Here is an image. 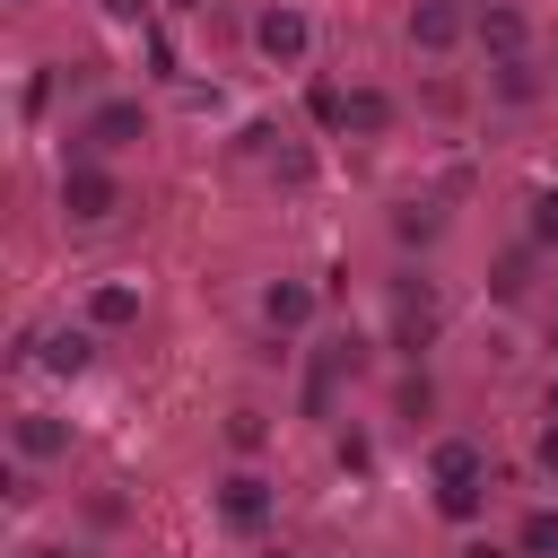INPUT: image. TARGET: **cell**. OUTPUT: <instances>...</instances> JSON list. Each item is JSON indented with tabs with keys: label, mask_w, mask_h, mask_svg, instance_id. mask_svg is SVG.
I'll return each instance as SVG.
<instances>
[{
	"label": "cell",
	"mask_w": 558,
	"mask_h": 558,
	"mask_svg": "<svg viewBox=\"0 0 558 558\" xmlns=\"http://www.w3.org/2000/svg\"><path fill=\"white\" fill-rule=\"evenodd\" d=\"M131 140H148L140 96H105V105L78 122V157H113V148H131Z\"/></svg>",
	"instance_id": "6da1fadb"
},
{
	"label": "cell",
	"mask_w": 558,
	"mask_h": 558,
	"mask_svg": "<svg viewBox=\"0 0 558 558\" xmlns=\"http://www.w3.org/2000/svg\"><path fill=\"white\" fill-rule=\"evenodd\" d=\"M61 209H70L78 227H96V218H113V209H122V183H113L96 157H70V166H61Z\"/></svg>",
	"instance_id": "7a4b0ae2"
},
{
	"label": "cell",
	"mask_w": 558,
	"mask_h": 558,
	"mask_svg": "<svg viewBox=\"0 0 558 558\" xmlns=\"http://www.w3.org/2000/svg\"><path fill=\"white\" fill-rule=\"evenodd\" d=\"M427 340H436V288H427L418 270H401V279H392V349L418 357Z\"/></svg>",
	"instance_id": "3957f363"
},
{
	"label": "cell",
	"mask_w": 558,
	"mask_h": 558,
	"mask_svg": "<svg viewBox=\"0 0 558 558\" xmlns=\"http://www.w3.org/2000/svg\"><path fill=\"white\" fill-rule=\"evenodd\" d=\"M253 44H262V61H305V52H314V26H305L296 0H270V9L253 17Z\"/></svg>",
	"instance_id": "277c9868"
},
{
	"label": "cell",
	"mask_w": 558,
	"mask_h": 558,
	"mask_svg": "<svg viewBox=\"0 0 558 558\" xmlns=\"http://www.w3.org/2000/svg\"><path fill=\"white\" fill-rule=\"evenodd\" d=\"M218 523L227 532H262L270 523V480L262 471H227L218 480Z\"/></svg>",
	"instance_id": "5b68a950"
},
{
	"label": "cell",
	"mask_w": 558,
	"mask_h": 558,
	"mask_svg": "<svg viewBox=\"0 0 558 558\" xmlns=\"http://www.w3.org/2000/svg\"><path fill=\"white\" fill-rule=\"evenodd\" d=\"M462 35H471L462 0H418V9H410V44H418V52H453Z\"/></svg>",
	"instance_id": "8992f818"
},
{
	"label": "cell",
	"mask_w": 558,
	"mask_h": 558,
	"mask_svg": "<svg viewBox=\"0 0 558 558\" xmlns=\"http://www.w3.org/2000/svg\"><path fill=\"white\" fill-rule=\"evenodd\" d=\"M140 323V279H96L87 288V331H122Z\"/></svg>",
	"instance_id": "52a82bcc"
},
{
	"label": "cell",
	"mask_w": 558,
	"mask_h": 558,
	"mask_svg": "<svg viewBox=\"0 0 558 558\" xmlns=\"http://www.w3.org/2000/svg\"><path fill=\"white\" fill-rule=\"evenodd\" d=\"M262 323H270V331H305V323H314V288H305V279H270V288H262Z\"/></svg>",
	"instance_id": "ba28073f"
},
{
	"label": "cell",
	"mask_w": 558,
	"mask_h": 558,
	"mask_svg": "<svg viewBox=\"0 0 558 558\" xmlns=\"http://www.w3.org/2000/svg\"><path fill=\"white\" fill-rule=\"evenodd\" d=\"M471 35H480L497 61H523V35H532V26H523V9H506V0H497V9H480V17H471Z\"/></svg>",
	"instance_id": "9c48e42d"
},
{
	"label": "cell",
	"mask_w": 558,
	"mask_h": 558,
	"mask_svg": "<svg viewBox=\"0 0 558 558\" xmlns=\"http://www.w3.org/2000/svg\"><path fill=\"white\" fill-rule=\"evenodd\" d=\"M17 453H26V462H52V453H70V427H61L52 410H26V418H17Z\"/></svg>",
	"instance_id": "30bf717a"
},
{
	"label": "cell",
	"mask_w": 558,
	"mask_h": 558,
	"mask_svg": "<svg viewBox=\"0 0 558 558\" xmlns=\"http://www.w3.org/2000/svg\"><path fill=\"white\" fill-rule=\"evenodd\" d=\"M340 131H392V96H384V87H349Z\"/></svg>",
	"instance_id": "8fae6325"
},
{
	"label": "cell",
	"mask_w": 558,
	"mask_h": 558,
	"mask_svg": "<svg viewBox=\"0 0 558 558\" xmlns=\"http://www.w3.org/2000/svg\"><path fill=\"white\" fill-rule=\"evenodd\" d=\"M35 357H44L52 375H78V366L96 357V340H87V331H52V340H35Z\"/></svg>",
	"instance_id": "7c38bea8"
},
{
	"label": "cell",
	"mask_w": 558,
	"mask_h": 558,
	"mask_svg": "<svg viewBox=\"0 0 558 558\" xmlns=\"http://www.w3.org/2000/svg\"><path fill=\"white\" fill-rule=\"evenodd\" d=\"M427 462H436V480H480V471H488V453H480L471 436H445Z\"/></svg>",
	"instance_id": "4fadbf2b"
},
{
	"label": "cell",
	"mask_w": 558,
	"mask_h": 558,
	"mask_svg": "<svg viewBox=\"0 0 558 558\" xmlns=\"http://www.w3.org/2000/svg\"><path fill=\"white\" fill-rule=\"evenodd\" d=\"M480 497H488L480 480H436V514H445V523H471V514H480Z\"/></svg>",
	"instance_id": "5bb4252c"
},
{
	"label": "cell",
	"mask_w": 558,
	"mask_h": 558,
	"mask_svg": "<svg viewBox=\"0 0 558 558\" xmlns=\"http://www.w3.org/2000/svg\"><path fill=\"white\" fill-rule=\"evenodd\" d=\"M514 541H523V558H558V506H532Z\"/></svg>",
	"instance_id": "9a60e30c"
},
{
	"label": "cell",
	"mask_w": 558,
	"mask_h": 558,
	"mask_svg": "<svg viewBox=\"0 0 558 558\" xmlns=\"http://www.w3.org/2000/svg\"><path fill=\"white\" fill-rule=\"evenodd\" d=\"M305 113H314L323 131H340V113H349V96H340L331 78H314V87H305Z\"/></svg>",
	"instance_id": "2e32d148"
},
{
	"label": "cell",
	"mask_w": 558,
	"mask_h": 558,
	"mask_svg": "<svg viewBox=\"0 0 558 558\" xmlns=\"http://www.w3.org/2000/svg\"><path fill=\"white\" fill-rule=\"evenodd\" d=\"M436 227H445V218H436L427 201H410V209L392 218V235H401V244H436Z\"/></svg>",
	"instance_id": "e0dca14e"
},
{
	"label": "cell",
	"mask_w": 558,
	"mask_h": 558,
	"mask_svg": "<svg viewBox=\"0 0 558 558\" xmlns=\"http://www.w3.org/2000/svg\"><path fill=\"white\" fill-rule=\"evenodd\" d=\"M227 445H235V453H262V445H270V418H262V410H235V418H227Z\"/></svg>",
	"instance_id": "ac0fdd59"
},
{
	"label": "cell",
	"mask_w": 558,
	"mask_h": 558,
	"mask_svg": "<svg viewBox=\"0 0 558 558\" xmlns=\"http://www.w3.org/2000/svg\"><path fill=\"white\" fill-rule=\"evenodd\" d=\"M532 87H541V78H532V61H497V96H506V105H523Z\"/></svg>",
	"instance_id": "d6986e66"
},
{
	"label": "cell",
	"mask_w": 558,
	"mask_h": 558,
	"mask_svg": "<svg viewBox=\"0 0 558 558\" xmlns=\"http://www.w3.org/2000/svg\"><path fill=\"white\" fill-rule=\"evenodd\" d=\"M340 471H375V445H366V436H357V427H349V436H340Z\"/></svg>",
	"instance_id": "ffe728a7"
},
{
	"label": "cell",
	"mask_w": 558,
	"mask_h": 558,
	"mask_svg": "<svg viewBox=\"0 0 558 558\" xmlns=\"http://www.w3.org/2000/svg\"><path fill=\"white\" fill-rule=\"evenodd\" d=\"M532 235H541V244L558 235V192H541V201H532Z\"/></svg>",
	"instance_id": "44dd1931"
},
{
	"label": "cell",
	"mask_w": 558,
	"mask_h": 558,
	"mask_svg": "<svg viewBox=\"0 0 558 558\" xmlns=\"http://www.w3.org/2000/svg\"><path fill=\"white\" fill-rule=\"evenodd\" d=\"M96 9H105V17H122V26H131V17H148V0H96Z\"/></svg>",
	"instance_id": "7402d4cb"
},
{
	"label": "cell",
	"mask_w": 558,
	"mask_h": 558,
	"mask_svg": "<svg viewBox=\"0 0 558 558\" xmlns=\"http://www.w3.org/2000/svg\"><path fill=\"white\" fill-rule=\"evenodd\" d=\"M541 462H549V471H558V418H549V427H541Z\"/></svg>",
	"instance_id": "603a6c76"
},
{
	"label": "cell",
	"mask_w": 558,
	"mask_h": 558,
	"mask_svg": "<svg viewBox=\"0 0 558 558\" xmlns=\"http://www.w3.org/2000/svg\"><path fill=\"white\" fill-rule=\"evenodd\" d=\"M462 558H506V549H488V541H471V549H462Z\"/></svg>",
	"instance_id": "cb8c5ba5"
},
{
	"label": "cell",
	"mask_w": 558,
	"mask_h": 558,
	"mask_svg": "<svg viewBox=\"0 0 558 558\" xmlns=\"http://www.w3.org/2000/svg\"><path fill=\"white\" fill-rule=\"evenodd\" d=\"M549 418H558V375H549Z\"/></svg>",
	"instance_id": "d4e9b609"
},
{
	"label": "cell",
	"mask_w": 558,
	"mask_h": 558,
	"mask_svg": "<svg viewBox=\"0 0 558 558\" xmlns=\"http://www.w3.org/2000/svg\"><path fill=\"white\" fill-rule=\"evenodd\" d=\"M35 558H70V549H35Z\"/></svg>",
	"instance_id": "484cf974"
},
{
	"label": "cell",
	"mask_w": 558,
	"mask_h": 558,
	"mask_svg": "<svg viewBox=\"0 0 558 558\" xmlns=\"http://www.w3.org/2000/svg\"><path fill=\"white\" fill-rule=\"evenodd\" d=\"M166 9H201V0H166Z\"/></svg>",
	"instance_id": "4316f807"
},
{
	"label": "cell",
	"mask_w": 558,
	"mask_h": 558,
	"mask_svg": "<svg viewBox=\"0 0 558 558\" xmlns=\"http://www.w3.org/2000/svg\"><path fill=\"white\" fill-rule=\"evenodd\" d=\"M262 558H288V549H262Z\"/></svg>",
	"instance_id": "83f0119b"
},
{
	"label": "cell",
	"mask_w": 558,
	"mask_h": 558,
	"mask_svg": "<svg viewBox=\"0 0 558 558\" xmlns=\"http://www.w3.org/2000/svg\"><path fill=\"white\" fill-rule=\"evenodd\" d=\"M549 331H558V314H549Z\"/></svg>",
	"instance_id": "f1b7e54d"
}]
</instances>
